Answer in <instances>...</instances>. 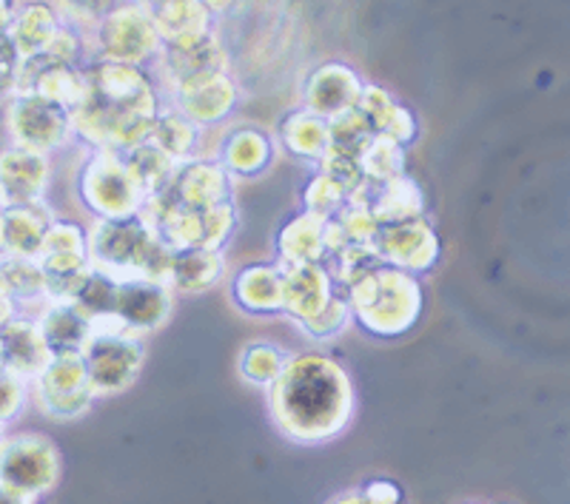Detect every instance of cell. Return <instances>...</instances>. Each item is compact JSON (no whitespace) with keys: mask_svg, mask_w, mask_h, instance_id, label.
Here are the masks:
<instances>
[{"mask_svg":"<svg viewBox=\"0 0 570 504\" xmlns=\"http://www.w3.org/2000/svg\"><path fill=\"white\" fill-rule=\"evenodd\" d=\"M325 220L312 211H299L285 223L277 234L279 266H303V263H325Z\"/></svg>","mask_w":570,"mask_h":504,"instance_id":"obj_27","label":"cell"},{"mask_svg":"<svg viewBox=\"0 0 570 504\" xmlns=\"http://www.w3.org/2000/svg\"><path fill=\"white\" fill-rule=\"evenodd\" d=\"M160 195V191H157ZM163 195L171 197L180 206H217V202L234 200L232 175L217 160H191L180 162L171 175L169 186L163 188Z\"/></svg>","mask_w":570,"mask_h":504,"instance_id":"obj_17","label":"cell"},{"mask_svg":"<svg viewBox=\"0 0 570 504\" xmlns=\"http://www.w3.org/2000/svg\"><path fill=\"white\" fill-rule=\"evenodd\" d=\"M175 310V291L160 279H120L115 299V323L126 334L146 336L169 323Z\"/></svg>","mask_w":570,"mask_h":504,"instance_id":"obj_14","label":"cell"},{"mask_svg":"<svg viewBox=\"0 0 570 504\" xmlns=\"http://www.w3.org/2000/svg\"><path fill=\"white\" fill-rule=\"evenodd\" d=\"M160 98L142 66L95 58L83 63V95L71 109L75 137L95 151H129L151 135Z\"/></svg>","mask_w":570,"mask_h":504,"instance_id":"obj_1","label":"cell"},{"mask_svg":"<svg viewBox=\"0 0 570 504\" xmlns=\"http://www.w3.org/2000/svg\"><path fill=\"white\" fill-rule=\"evenodd\" d=\"M80 202L98 220H115V217H131L146 206V195L137 186L131 171L126 168L124 157L117 151H95L80 168L78 180Z\"/></svg>","mask_w":570,"mask_h":504,"instance_id":"obj_6","label":"cell"},{"mask_svg":"<svg viewBox=\"0 0 570 504\" xmlns=\"http://www.w3.org/2000/svg\"><path fill=\"white\" fill-rule=\"evenodd\" d=\"M146 359L142 336L117 328H95L83 350V363L95 396H117L137 382Z\"/></svg>","mask_w":570,"mask_h":504,"instance_id":"obj_7","label":"cell"},{"mask_svg":"<svg viewBox=\"0 0 570 504\" xmlns=\"http://www.w3.org/2000/svg\"><path fill=\"white\" fill-rule=\"evenodd\" d=\"M171 100H175V109L183 117H188L197 129H208V126L220 123L232 115L237 100H240V91L228 75H217V78L203 80L191 89L177 91V95H171Z\"/></svg>","mask_w":570,"mask_h":504,"instance_id":"obj_22","label":"cell"},{"mask_svg":"<svg viewBox=\"0 0 570 504\" xmlns=\"http://www.w3.org/2000/svg\"><path fill=\"white\" fill-rule=\"evenodd\" d=\"M89 266L115 279H160L169 283L171 251L146 223L142 214L98 220L86 234Z\"/></svg>","mask_w":570,"mask_h":504,"instance_id":"obj_3","label":"cell"},{"mask_svg":"<svg viewBox=\"0 0 570 504\" xmlns=\"http://www.w3.org/2000/svg\"><path fill=\"white\" fill-rule=\"evenodd\" d=\"M351 323H354V317H351L348 299L334 294V299L320 310L317 317H312L308 323L299 325V328H303L305 336H312L317 343H325V339H334V336L343 334Z\"/></svg>","mask_w":570,"mask_h":504,"instance_id":"obj_40","label":"cell"},{"mask_svg":"<svg viewBox=\"0 0 570 504\" xmlns=\"http://www.w3.org/2000/svg\"><path fill=\"white\" fill-rule=\"evenodd\" d=\"M279 268H283V314H288L297 325L317 317L337 294V285H334V277L328 274L325 263Z\"/></svg>","mask_w":570,"mask_h":504,"instance_id":"obj_19","label":"cell"},{"mask_svg":"<svg viewBox=\"0 0 570 504\" xmlns=\"http://www.w3.org/2000/svg\"><path fill=\"white\" fill-rule=\"evenodd\" d=\"M52 223L55 217L43 200L27 206H0V254L38 259Z\"/></svg>","mask_w":570,"mask_h":504,"instance_id":"obj_20","label":"cell"},{"mask_svg":"<svg viewBox=\"0 0 570 504\" xmlns=\"http://www.w3.org/2000/svg\"><path fill=\"white\" fill-rule=\"evenodd\" d=\"M334 223L345 243H371L380 231V220L374 217V211L354 197H348V202L334 214Z\"/></svg>","mask_w":570,"mask_h":504,"instance_id":"obj_39","label":"cell"},{"mask_svg":"<svg viewBox=\"0 0 570 504\" xmlns=\"http://www.w3.org/2000/svg\"><path fill=\"white\" fill-rule=\"evenodd\" d=\"M14 95H40L66 109H75L83 95V66L66 63L49 52L23 58Z\"/></svg>","mask_w":570,"mask_h":504,"instance_id":"obj_15","label":"cell"},{"mask_svg":"<svg viewBox=\"0 0 570 504\" xmlns=\"http://www.w3.org/2000/svg\"><path fill=\"white\" fill-rule=\"evenodd\" d=\"M226 274V257L217 248H175L169 285L175 294H206Z\"/></svg>","mask_w":570,"mask_h":504,"instance_id":"obj_25","label":"cell"},{"mask_svg":"<svg viewBox=\"0 0 570 504\" xmlns=\"http://www.w3.org/2000/svg\"><path fill=\"white\" fill-rule=\"evenodd\" d=\"M285 363H288V354L279 345L257 339V343H248L240 350V356H237V370H240V376L248 385L272 388L277 376L283 374Z\"/></svg>","mask_w":570,"mask_h":504,"instance_id":"obj_33","label":"cell"},{"mask_svg":"<svg viewBox=\"0 0 570 504\" xmlns=\"http://www.w3.org/2000/svg\"><path fill=\"white\" fill-rule=\"evenodd\" d=\"M348 202V191L331 180L328 175L317 171L303 188V211L320 214V217H334L340 208Z\"/></svg>","mask_w":570,"mask_h":504,"instance_id":"obj_38","label":"cell"},{"mask_svg":"<svg viewBox=\"0 0 570 504\" xmlns=\"http://www.w3.org/2000/svg\"><path fill=\"white\" fill-rule=\"evenodd\" d=\"M135 3H140V7L151 14V12H157L160 7H169V3H175V0H135Z\"/></svg>","mask_w":570,"mask_h":504,"instance_id":"obj_52","label":"cell"},{"mask_svg":"<svg viewBox=\"0 0 570 504\" xmlns=\"http://www.w3.org/2000/svg\"><path fill=\"white\" fill-rule=\"evenodd\" d=\"M40 336L52 356L83 354L89 345L95 325L80 314L71 303H49L38 319Z\"/></svg>","mask_w":570,"mask_h":504,"instance_id":"obj_26","label":"cell"},{"mask_svg":"<svg viewBox=\"0 0 570 504\" xmlns=\"http://www.w3.org/2000/svg\"><path fill=\"white\" fill-rule=\"evenodd\" d=\"M360 493H363L371 504H400L402 502V491L394 485V482H389V478H376V482H368V485H365Z\"/></svg>","mask_w":570,"mask_h":504,"instance_id":"obj_46","label":"cell"},{"mask_svg":"<svg viewBox=\"0 0 570 504\" xmlns=\"http://www.w3.org/2000/svg\"><path fill=\"white\" fill-rule=\"evenodd\" d=\"M320 171H323V175H328L331 180L337 182V186H343L345 191H348V197L354 195L356 188L365 186L363 162H360V157H354V155H343V151L328 149L325 151L323 160H320Z\"/></svg>","mask_w":570,"mask_h":504,"instance_id":"obj_42","label":"cell"},{"mask_svg":"<svg viewBox=\"0 0 570 504\" xmlns=\"http://www.w3.org/2000/svg\"><path fill=\"white\" fill-rule=\"evenodd\" d=\"M400 106L402 103L391 95L389 89H383V86H376V83H365L363 98H360L356 109L363 111L365 120H368L371 129H374V135H383V131L389 129L391 120H394Z\"/></svg>","mask_w":570,"mask_h":504,"instance_id":"obj_41","label":"cell"},{"mask_svg":"<svg viewBox=\"0 0 570 504\" xmlns=\"http://www.w3.org/2000/svg\"><path fill=\"white\" fill-rule=\"evenodd\" d=\"M0 350H3V370H12L20 379H35L52 359L38 323L29 319H12L0 328Z\"/></svg>","mask_w":570,"mask_h":504,"instance_id":"obj_24","label":"cell"},{"mask_svg":"<svg viewBox=\"0 0 570 504\" xmlns=\"http://www.w3.org/2000/svg\"><path fill=\"white\" fill-rule=\"evenodd\" d=\"M380 266H385V263L371 243H348L325 259V268L334 277V285H343V288H351L356 279L368 277Z\"/></svg>","mask_w":570,"mask_h":504,"instance_id":"obj_34","label":"cell"},{"mask_svg":"<svg viewBox=\"0 0 570 504\" xmlns=\"http://www.w3.org/2000/svg\"><path fill=\"white\" fill-rule=\"evenodd\" d=\"M371 246L383 257L385 266L402 268V271L416 274V277L431 271L442 257L440 234L434 231V226L425 217L385 223V226H380L376 237L371 239Z\"/></svg>","mask_w":570,"mask_h":504,"instance_id":"obj_13","label":"cell"},{"mask_svg":"<svg viewBox=\"0 0 570 504\" xmlns=\"http://www.w3.org/2000/svg\"><path fill=\"white\" fill-rule=\"evenodd\" d=\"M268 411L277 427L299 445L337 439L354 416V385L340 363L325 354L288 356L268 388Z\"/></svg>","mask_w":570,"mask_h":504,"instance_id":"obj_2","label":"cell"},{"mask_svg":"<svg viewBox=\"0 0 570 504\" xmlns=\"http://www.w3.org/2000/svg\"><path fill=\"white\" fill-rule=\"evenodd\" d=\"M200 135L203 129H197L188 117H183L180 111L171 106V109H160L155 126H151L149 140L180 166V162L195 157L197 146H200Z\"/></svg>","mask_w":570,"mask_h":504,"instance_id":"obj_32","label":"cell"},{"mask_svg":"<svg viewBox=\"0 0 570 504\" xmlns=\"http://www.w3.org/2000/svg\"><path fill=\"white\" fill-rule=\"evenodd\" d=\"M279 140H283L285 151L297 160L320 162L331 146L328 120L312 115L308 109L294 111L279 123Z\"/></svg>","mask_w":570,"mask_h":504,"instance_id":"obj_30","label":"cell"},{"mask_svg":"<svg viewBox=\"0 0 570 504\" xmlns=\"http://www.w3.org/2000/svg\"><path fill=\"white\" fill-rule=\"evenodd\" d=\"M52 166L49 155L29 149L0 151V206H27L40 202L49 188Z\"/></svg>","mask_w":570,"mask_h":504,"instance_id":"obj_18","label":"cell"},{"mask_svg":"<svg viewBox=\"0 0 570 504\" xmlns=\"http://www.w3.org/2000/svg\"><path fill=\"white\" fill-rule=\"evenodd\" d=\"M0 504H32V498L20 496V493L9 491V487L0 485Z\"/></svg>","mask_w":570,"mask_h":504,"instance_id":"obj_50","label":"cell"},{"mask_svg":"<svg viewBox=\"0 0 570 504\" xmlns=\"http://www.w3.org/2000/svg\"><path fill=\"white\" fill-rule=\"evenodd\" d=\"M155 60L169 95L191 89L217 75H228V52L217 29H208L206 34H197V38L163 43Z\"/></svg>","mask_w":570,"mask_h":504,"instance_id":"obj_11","label":"cell"},{"mask_svg":"<svg viewBox=\"0 0 570 504\" xmlns=\"http://www.w3.org/2000/svg\"><path fill=\"white\" fill-rule=\"evenodd\" d=\"M363 86L356 69L340 63V60H331V63L314 69L312 78L305 80L303 106L323 120H334V117L356 109L363 98Z\"/></svg>","mask_w":570,"mask_h":504,"instance_id":"obj_16","label":"cell"},{"mask_svg":"<svg viewBox=\"0 0 570 504\" xmlns=\"http://www.w3.org/2000/svg\"><path fill=\"white\" fill-rule=\"evenodd\" d=\"M0 442H3V425H0Z\"/></svg>","mask_w":570,"mask_h":504,"instance_id":"obj_54","label":"cell"},{"mask_svg":"<svg viewBox=\"0 0 570 504\" xmlns=\"http://www.w3.org/2000/svg\"><path fill=\"white\" fill-rule=\"evenodd\" d=\"M7 131L18 149L49 155L75 137L71 109L40 95H12L7 103Z\"/></svg>","mask_w":570,"mask_h":504,"instance_id":"obj_10","label":"cell"},{"mask_svg":"<svg viewBox=\"0 0 570 504\" xmlns=\"http://www.w3.org/2000/svg\"><path fill=\"white\" fill-rule=\"evenodd\" d=\"M14 12H18L14 0H0V38H3V34H9V29H12Z\"/></svg>","mask_w":570,"mask_h":504,"instance_id":"obj_48","label":"cell"},{"mask_svg":"<svg viewBox=\"0 0 570 504\" xmlns=\"http://www.w3.org/2000/svg\"><path fill=\"white\" fill-rule=\"evenodd\" d=\"M274 160V146L266 131L254 126H240L228 131L217 151V162L226 168L232 177H257L263 175Z\"/></svg>","mask_w":570,"mask_h":504,"instance_id":"obj_28","label":"cell"},{"mask_svg":"<svg viewBox=\"0 0 570 504\" xmlns=\"http://www.w3.org/2000/svg\"><path fill=\"white\" fill-rule=\"evenodd\" d=\"M0 288L12 299L43 297V268L35 257L0 254Z\"/></svg>","mask_w":570,"mask_h":504,"instance_id":"obj_35","label":"cell"},{"mask_svg":"<svg viewBox=\"0 0 570 504\" xmlns=\"http://www.w3.org/2000/svg\"><path fill=\"white\" fill-rule=\"evenodd\" d=\"M331 504H371V502L363 496V493L356 491V493H345V496L334 498V502H331Z\"/></svg>","mask_w":570,"mask_h":504,"instance_id":"obj_51","label":"cell"},{"mask_svg":"<svg viewBox=\"0 0 570 504\" xmlns=\"http://www.w3.org/2000/svg\"><path fill=\"white\" fill-rule=\"evenodd\" d=\"M140 214L169 248H217L223 251V246L234 237V228H237L234 200L195 208L180 206L160 191L146 200Z\"/></svg>","mask_w":570,"mask_h":504,"instance_id":"obj_5","label":"cell"},{"mask_svg":"<svg viewBox=\"0 0 570 504\" xmlns=\"http://www.w3.org/2000/svg\"><path fill=\"white\" fill-rule=\"evenodd\" d=\"M0 370H3V350H0Z\"/></svg>","mask_w":570,"mask_h":504,"instance_id":"obj_53","label":"cell"},{"mask_svg":"<svg viewBox=\"0 0 570 504\" xmlns=\"http://www.w3.org/2000/svg\"><path fill=\"white\" fill-rule=\"evenodd\" d=\"M60 478V453L40 434H20L0 442V485L27 498L52 491Z\"/></svg>","mask_w":570,"mask_h":504,"instance_id":"obj_9","label":"cell"},{"mask_svg":"<svg viewBox=\"0 0 570 504\" xmlns=\"http://www.w3.org/2000/svg\"><path fill=\"white\" fill-rule=\"evenodd\" d=\"M200 3H203V9L212 14V20L223 18V14H228L234 7H237V0H200Z\"/></svg>","mask_w":570,"mask_h":504,"instance_id":"obj_47","label":"cell"},{"mask_svg":"<svg viewBox=\"0 0 570 504\" xmlns=\"http://www.w3.org/2000/svg\"><path fill=\"white\" fill-rule=\"evenodd\" d=\"M360 162H363L365 180L371 182L394 180V177L405 175V149L396 146L394 140H389V137L376 135L374 140L363 149Z\"/></svg>","mask_w":570,"mask_h":504,"instance_id":"obj_36","label":"cell"},{"mask_svg":"<svg viewBox=\"0 0 570 504\" xmlns=\"http://www.w3.org/2000/svg\"><path fill=\"white\" fill-rule=\"evenodd\" d=\"M60 27H63V20H60L58 7L35 0V3H27L14 12L9 38H12L20 58H35V55H43L49 49Z\"/></svg>","mask_w":570,"mask_h":504,"instance_id":"obj_29","label":"cell"},{"mask_svg":"<svg viewBox=\"0 0 570 504\" xmlns=\"http://www.w3.org/2000/svg\"><path fill=\"white\" fill-rule=\"evenodd\" d=\"M55 3H58L66 14L80 20V23H83V20L86 23H98L104 14H109L111 9L126 3V0H55Z\"/></svg>","mask_w":570,"mask_h":504,"instance_id":"obj_45","label":"cell"},{"mask_svg":"<svg viewBox=\"0 0 570 504\" xmlns=\"http://www.w3.org/2000/svg\"><path fill=\"white\" fill-rule=\"evenodd\" d=\"M120 157H124L126 168L131 171L137 186L142 188L146 200L169 186L171 175H175V168H177V162L171 160L166 151L157 149L151 140L137 142V146H131L129 151H120Z\"/></svg>","mask_w":570,"mask_h":504,"instance_id":"obj_31","label":"cell"},{"mask_svg":"<svg viewBox=\"0 0 570 504\" xmlns=\"http://www.w3.org/2000/svg\"><path fill=\"white\" fill-rule=\"evenodd\" d=\"M160 46L155 20L135 0H126L95 23V49L104 60L142 66L157 58Z\"/></svg>","mask_w":570,"mask_h":504,"instance_id":"obj_8","label":"cell"},{"mask_svg":"<svg viewBox=\"0 0 570 504\" xmlns=\"http://www.w3.org/2000/svg\"><path fill=\"white\" fill-rule=\"evenodd\" d=\"M20 52L14 49L12 38L3 34L0 38V98H12L14 86H18V75H20Z\"/></svg>","mask_w":570,"mask_h":504,"instance_id":"obj_44","label":"cell"},{"mask_svg":"<svg viewBox=\"0 0 570 504\" xmlns=\"http://www.w3.org/2000/svg\"><path fill=\"white\" fill-rule=\"evenodd\" d=\"M234 305L252 317L283 314V268L254 263L232 279Z\"/></svg>","mask_w":570,"mask_h":504,"instance_id":"obj_23","label":"cell"},{"mask_svg":"<svg viewBox=\"0 0 570 504\" xmlns=\"http://www.w3.org/2000/svg\"><path fill=\"white\" fill-rule=\"evenodd\" d=\"M14 319V299L0 288V328Z\"/></svg>","mask_w":570,"mask_h":504,"instance_id":"obj_49","label":"cell"},{"mask_svg":"<svg viewBox=\"0 0 570 504\" xmlns=\"http://www.w3.org/2000/svg\"><path fill=\"white\" fill-rule=\"evenodd\" d=\"M23 396H27L23 379L12 370H0V425L18 416Z\"/></svg>","mask_w":570,"mask_h":504,"instance_id":"obj_43","label":"cell"},{"mask_svg":"<svg viewBox=\"0 0 570 504\" xmlns=\"http://www.w3.org/2000/svg\"><path fill=\"white\" fill-rule=\"evenodd\" d=\"M351 317L376 339H396L409 334L425 308V288L416 274L394 266H380L368 277L345 288Z\"/></svg>","mask_w":570,"mask_h":504,"instance_id":"obj_4","label":"cell"},{"mask_svg":"<svg viewBox=\"0 0 570 504\" xmlns=\"http://www.w3.org/2000/svg\"><path fill=\"white\" fill-rule=\"evenodd\" d=\"M351 197L365 202L374 211L376 220H380V226L425 217V195H422V188L409 175L385 182L365 180V186L356 188Z\"/></svg>","mask_w":570,"mask_h":504,"instance_id":"obj_21","label":"cell"},{"mask_svg":"<svg viewBox=\"0 0 570 504\" xmlns=\"http://www.w3.org/2000/svg\"><path fill=\"white\" fill-rule=\"evenodd\" d=\"M35 382H38V405L52 419H78L95 399L83 354L52 356Z\"/></svg>","mask_w":570,"mask_h":504,"instance_id":"obj_12","label":"cell"},{"mask_svg":"<svg viewBox=\"0 0 570 504\" xmlns=\"http://www.w3.org/2000/svg\"><path fill=\"white\" fill-rule=\"evenodd\" d=\"M328 137H331L328 149L360 157L363 155L365 146H368L376 135H374V129H371L368 120H365L363 111L354 109V111H345V115L334 117V120H328Z\"/></svg>","mask_w":570,"mask_h":504,"instance_id":"obj_37","label":"cell"}]
</instances>
